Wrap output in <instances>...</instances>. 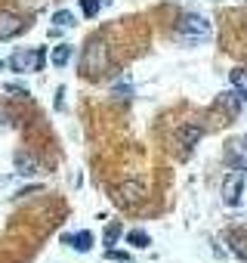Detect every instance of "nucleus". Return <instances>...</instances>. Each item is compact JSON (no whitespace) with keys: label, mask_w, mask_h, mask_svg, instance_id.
I'll use <instances>...</instances> for the list:
<instances>
[{"label":"nucleus","mask_w":247,"mask_h":263,"mask_svg":"<svg viewBox=\"0 0 247 263\" xmlns=\"http://www.w3.org/2000/svg\"><path fill=\"white\" fill-rule=\"evenodd\" d=\"M229 245H232V251H235L241 260H247V241H244L241 235H235V232H232V235H229Z\"/></svg>","instance_id":"obj_16"},{"label":"nucleus","mask_w":247,"mask_h":263,"mask_svg":"<svg viewBox=\"0 0 247 263\" xmlns=\"http://www.w3.org/2000/svg\"><path fill=\"white\" fill-rule=\"evenodd\" d=\"M241 192H244V177H241V171H238V174H229L225 183H222V201H225V204H238V201H241Z\"/></svg>","instance_id":"obj_5"},{"label":"nucleus","mask_w":247,"mask_h":263,"mask_svg":"<svg viewBox=\"0 0 247 263\" xmlns=\"http://www.w3.org/2000/svg\"><path fill=\"white\" fill-rule=\"evenodd\" d=\"M80 10H84L87 19H93V16L99 13V0H80Z\"/></svg>","instance_id":"obj_18"},{"label":"nucleus","mask_w":247,"mask_h":263,"mask_svg":"<svg viewBox=\"0 0 247 263\" xmlns=\"http://www.w3.org/2000/svg\"><path fill=\"white\" fill-rule=\"evenodd\" d=\"M108 260H114V263H130V254H123V251H111L108 248V254H105Z\"/></svg>","instance_id":"obj_19"},{"label":"nucleus","mask_w":247,"mask_h":263,"mask_svg":"<svg viewBox=\"0 0 247 263\" xmlns=\"http://www.w3.org/2000/svg\"><path fill=\"white\" fill-rule=\"evenodd\" d=\"M62 241H65V245H71L74 251H80V254H87V251L93 248V232H87V229H80V232H74V235H62Z\"/></svg>","instance_id":"obj_8"},{"label":"nucleus","mask_w":247,"mask_h":263,"mask_svg":"<svg viewBox=\"0 0 247 263\" xmlns=\"http://www.w3.org/2000/svg\"><path fill=\"white\" fill-rule=\"evenodd\" d=\"M120 235H123L120 223H108V226H105V232H102V245H105V248H114Z\"/></svg>","instance_id":"obj_12"},{"label":"nucleus","mask_w":247,"mask_h":263,"mask_svg":"<svg viewBox=\"0 0 247 263\" xmlns=\"http://www.w3.org/2000/svg\"><path fill=\"white\" fill-rule=\"evenodd\" d=\"M241 146H244V149H247V137H244V140H241Z\"/></svg>","instance_id":"obj_21"},{"label":"nucleus","mask_w":247,"mask_h":263,"mask_svg":"<svg viewBox=\"0 0 247 263\" xmlns=\"http://www.w3.org/2000/svg\"><path fill=\"white\" fill-rule=\"evenodd\" d=\"M25 28V22H22V16L19 13H0V41H10V37H16L19 31Z\"/></svg>","instance_id":"obj_6"},{"label":"nucleus","mask_w":247,"mask_h":263,"mask_svg":"<svg viewBox=\"0 0 247 263\" xmlns=\"http://www.w3.org/2000/svg\"><path fill=\"white\" fill-rule=\"evenodd\" d=\"M127 241H130L133 248H149V245H152L149 232H142V229H130V232H127Z\"/></svg>","instance_id":"obj_14"},{"label":"nucleus","mask_w":247,"mask_h":263,"mask_svg":"<svg viewBox=\"0 0 247 263\" xmlns=\"http://www.w3.org/2000/svg\"><path fill=\"white\" fill-rule=\"evenodd\" d=\"M37 158L34 155H28V152H19L16 155V174H22V177H31V174H37Z\"/></svg>","instance_id":"obj_9"},{"label":"nucleus","mask_w":247,"mask_h":263,"mask_svg":"<svg viewBox=\"0 0 247 263\" xmlns=\"http://www.w3.org/2000/svg\"><path fill=\"white\" fill-rule=\"evenodd\" d=\"M176 37L186 41V44H198V41H207L210 37V22L198 13H186L179 16V25H176Z\"/></svg>","instance_id":"obj_1"},{"label":"nucleus","mask_w":247,"mask_h":263,"mask_svg":"<svg viewBox=\"0 0 247 263\" xmlns=\"http://www.w3.org/2000/svg\"><path fill=\"white\" fill-rule=\"evenodd\" d=\"M229 78H232V87L238 90V96H241V99L247 102V71H244V68H235V71H232Z\"/></svg>","instance_id":"obj_11"},{"label":"nucleus","mask_w":247,"mask_h":263,"mask_svg":"<svg viewBox=\"0 0 247 263\" xmlns=\"http://www.w3.org/2000/svg\"><path fill=\"white\" fill-rule=\"evenodd\" d=\"M4 96H7V99H19V102H22V99H28L31 93H28L25 87H19V84H7V87H4Z\"/></svg>","instance_id":"obj_15"},{"label":"nucleus","mask_w":247,"mask_h":263,"mask_svg":"<svg viewBox=\"0 0 247 263\" xmlns=\"http://www.w3.org/2000/svg\"><path fill=\"white\" fill-rule=\"evenodd\" d=\"M68 59H71V47H65V44H59V47L53 50V56H50V62H53L56 68L68 65Z\"/></svg>","instance_id":"obj_13"},{"label":"nucleus","mask_w":247,"mask_h":263,"mask_svg":"<svg viewBox=\"0 0 247 263\" xmlns=\"http://www.w3.org/2000/svg\"><path fill=\"white\" fill-rule=\"evenodd\" d=\"M44 50H16L10 56V68L19 71V74H28V71H40L44 68Z\"/></svg>","instance_id":"obj_3"},{"label":"nucleus","mask_w":247,"mask_h":263,"mask_svg":"<svg viewBox=\"0 0 247 263\" xmlns=\"http://www.w3.org/2000/svg\"><path fill=\"white\" fill-rule=\"evenodd\" d=\"M80 65H84V71H87L90 78H99V74L105 71V65H108V50H105V41H102V37H93V41L87 44V50H84V56H80Z\"/></svg>","instance_id":"obj_2"},{"label":"nucleus","mask_w":247,"mask_h":263,"mask_svg":"<svg viewBox=\"0 0 247 263\" xmlns=\"http://www.w3.org/2000/svg\"><path fill=\"white\" fill-rule=\"evenodd\" d=\"M201 137H204V127H201V124H186V127H179V137H176V140H179L182 149H192Z\"/></svg>","instance_id":"obj_7"},{"label":"nucleus","mask_w":247,"mask_h":263,"mask_svg":"<svg viewBox=\"0 0 247 263\" xmlns=\"http://www.w3.org/2000/svg\"><path fill=\"white\" fill-rule=\"evenodd\" d=\"M216 102H219V105H222L229 115H238V111H241V99H238V90H232V93H229V90H225V93H219V99H216Z\"/></svg>","instance_id":"obj_10"},{"label":"nucleus","mask_w":247,"mask_h":263,"mask_svg":"<svg viewBox=\"0 0 247 263\" xmlns=\"http://www.w3.org/2000/svg\"><path fill=\"white\" fill-rule=\"evenodd\" d=\"M53 22H56L59 28H71V25H74V16H71L68 10H59V13L53 16Z\"/></svg>","instance_id":"obj_17"},{"label":"nucleus","mask_w":247,"mask_h":263,"mask_svg":"<svg viewBox=\"0 0 247 263\" xmlns=\"http://www.w3.org/2000/svg\"><path fill=\"white\" fill-rule=\"evenodd\" d=\"M0 68H4V59H0Z\"/></svg>","instance_id":"obj_22"},{"label":"nucleus","mask_w":247,"mask_h":263,"mask_svg":"<svg viewBox=\"0 0 247 263\" xmlns=\"http://www.w3.org/2000/svg\"><path fill=\"white\" fill-rule=\"evenodd\" d=\"M114 96H117V99H127V96H133V87H117Z\"/></svg>","instance_id":"obj_20"},{"label":"nucleus","mask_w":247,"mask_h":263,"mask_svg":"<svg viewBox=\"0 0 247 263\" xmlns=\"http://www.w3.org/2000/svg\"><path fill=\"white\" fill-rule=\"evenodd\" d=\"M114 195H117V201H120L123 208H136V204H142V201L149 198V189H146L142 180H127V183L117 186Z\"/></svg>","instance_id":"obj_4"}]
</instances>
